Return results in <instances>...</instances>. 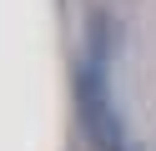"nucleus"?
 <instances>
[{"instance_id": "1", "label": "nucleus", "mask_w": 156, "mask_h": 151, "mask_svg": "<svg viewBox=\"0 0 156 151\" xmlns=\"http://www.w3.org/2000/svg\"><path fill=\"white\" fill-rule=\"evenodd\" d=\"M71 81H76V116H81V126H86V136H91V146H96V151H116V146H121V121H116V106H111L106 60L81 56Z\"/></svg>"}, {"instance_id": "2", "label": "nucleus", "mask_w": 156, "mask_h": 151, "mask_svg": "<svg viewBox=\"0 0 156 151\" xmlns=\"http://www.w3.org/2000/svg\"><path fill=\"white\" fill-rule=\"evenodd\" d=\"M116 151H126V146H116Z\"/></svg>"}]
</instances>
